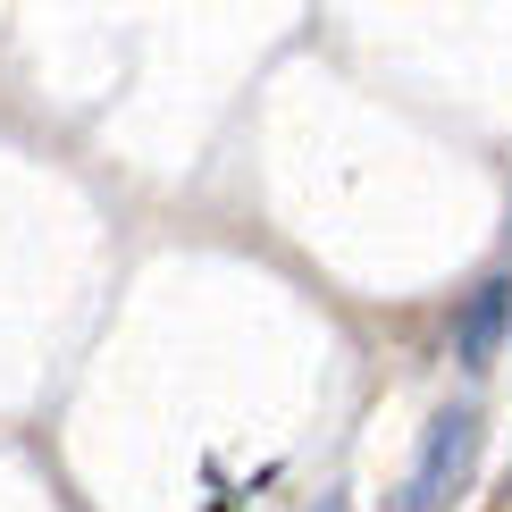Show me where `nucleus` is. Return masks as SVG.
I'll list each match as a JSON object with an SVG mask.
<instances>
[{"label":"nucleus","mask_w":512,"mask_h":512,"mask_svg":"<svg viewBox=\"0 0 512 512\" xmlns=\"http://www.w3.org/2000/svg\"><path fill=\"white\" fill-rule=\"evenodd\" d=\"M471 462H479V412L471 403H445L420 429V454L395 487V512H454V496L471 487Z\"/></svg>","instance_id":"obj_1"},{"label":"nucleus","mask_w":512,"mask_h":512,"mask_svg":"<svg viewBox=\"0 0 512 512\" xmlns=\"http://www.w3.org/2000/svg\"><path fill=\"white\" fill-rule=\"evenodd\" d=\"M504 336H512V277H487L471 303H462V319H454V361L462 370H487Z\"/></svg>","instance_id":"obj_2"},{"label":"nucleus","mask_w":512,"mask_h":512,"mask_svg":"<svg viewBox=\"0 0 512 512\" xmlns=\"http://www.w3.org/2000/svg\"><path fill=\"white\" fill-rule=\"evenodd\" d=\"M319 512H345V504H319Z\"/></svg>","instance_id":"obj_3"},{"label":"nucleus","mask_w":512,"mask_h":512,"mask_svg":"<svg viewBox=\"0 0 512 512\" xmlns=\"http://www.w3.org/2000/svg\"><path fill=\"white\" fill-rule=\"evenodd\" d=\"M504 496H512V471H504Z\"/></svg>","instance_id":"obj_4"},{"label":"nucleus","mask_w":512,"mask_h":512,"mask_svg":"<svg viewBox=\"0 0 512 512\" xmlns=\"http://www.w3.org/2000/svg\"><path fill=\"white\" fill-rule=\"evenodd\" d=\"M504 236H512V227H504Z\"/></svg>","instance_id":"obj_5"}]
</instances>
